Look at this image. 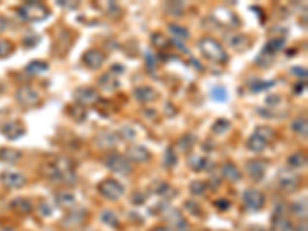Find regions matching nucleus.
Returning <instances> with one entry per match:
<instances>
[{"instance_id":"1","label":"nucleus","mask_w":308,"mask_h":231,"mask_svg":"<svg viewBox=\"0 0 308 231\" xmlns=\"http://www.w3.org/2000/svg\"><path fill=\"white\" fill-rule=\"evenodd\" d=\"M44 174L51 181L56 182H65L71 184L76 181V174H74V165L70 159L60 157V159L49 162L44 166Z\"/></svg>"},{"instance_id":"2","label":"nucleus","mask_w":308,"mask_h":231,"mask_svg":"<svg viewBox=\"0 0 308 231\" xmlns=\"http://www.w3.org/2000/svg\"><path fill=\"white\" fill-rule=\"evenodd\" d=\"M197 46L202 52V56L210 62H214V64H225L228 60V54L225 52L224 46L214 39H211V37L202 39L197 44Z\"/></svg>"},{"instance_id":"3","label":"nucleus","mask_w":308,"mask_h":231,"mask_svg":"<svg viewBox=\"0 0 308 231\" xmlns=\"http://www.w3.org/2000/svg\"><path fill=\"white\" fill-rule=\"evenodd\" d=\"M103 163L107 165V168H110L113 173H118L122 176H126L133 171L131 162L119 153H108L103 157Z\"/></svg>"},{"instance_id":"4","label":"nucleus","mask_w":308,"mask_h":231,"mask_svg":"<svg viewBox=\"0 0 308 231\" xmlns=\"http://www.w3.org/2000/svg\"><path fill=\"white\" fill-rule=\"evenodd\" d=\"M97 190L105 199H108V201H119V199L125 194L123 185L116 179H105L103 182L99 184Z\"/></svg>"},{"instance_id":"5","label":"nucleus","mask_w":308,"mask_h":231,"mask_svg":"<svg viewBox=\"0 0 308 231\" xmlns=\"http://www.w3.org/2000/svg\"><path fill=\"white\" fill-rule=\"evenodd\" d=\"M20 13H22L25 19L33 20V22H39V20H44L49 16V9L39 2H28L20 8Z\"/></svg>"},{"instance_id":"6","label":"nucleus","mask_w":308,"mask_h":231,"mask_svg":"<svg viewBox=\"0 0 308 231\" xmlns=\"http://www.w3.org/2000/svg\"><path fill=\"white\" fill-rule=\"evenodd\" d=\"M242 199H243L245 207L248 209H251V211H259V209H262L263 205H265L263 193L256 190V188H250V190H247L245 193H243Z\"/></svg>"},{"instance_id":"7","label":"nucleus","mask_w":308,"mask_h":231,"mask_svg":"<svg viewBox=\"0 0 308 231\" xmlns=\"http://www.w3.org/2000/svg\"><path fill=\"white\" fill-rule=\"evenodd\" d=\"M16 97H17V102L22 105V107L25 108H34L37 107V105L40 103V96H39V92L33 88H29V87H24V88H20L16 94Z\"/></svg>"},{"instance_id":"8","label":"nucleus","mask_w":308,"mask_h":231,"mask_svg":"<svg viewBox=\"0 0 308 231\" xmlns=\"http://www.w3.org/2000/svg\"><path fill=\"white\" fill-rule=\"evenodd\" d=\"M74 100H76V105H80V107H87V105H93V103H97L99 100V94L94 88H88V87H83V88H77L72 94Z\"/></svg>"},{"instance_id":"9","label":"nucleus","mask_w":308,"mask_h":231,"mask_svg":"<svg viewBox=\"0 0 308 231\" xmlns=\"http://www.w3.org/2000/svg\"><path fill=\"white\" fill-rule=\"evenodd\" d=\"M125 157L134 163H145L151 159V154L142 145H131V146H128V150H126Z\"/></svg>"},{"instance_id":"10","label":"nucleus","mask_w":308,"mask_h":231,"mask_svg":"<svg viewBox=\"0 0 308 231\" xmlns=\"http://www.w3.org/2000/svg\"><path fill=\"white\" fill-rule=\"evenodd\" d=\"M0 182L8 188H22L26 184V177L22 173L3 171L2 174H0Z\"/></svg>"},{"instance_id":"11","label":"nucleus","mask_w":308,"mask_h":231,"mask_svg":"<svg viewBox=\"0 0 308 231\" xmlns=\"http://www.w3.org/2000/svg\"><path fill=\"white\" fill-rule=\"evenodd\" d=\"M247 174L250 176V179L254 182H261L265 176V171H267V165H265L262 161H250L245 165Z\"/></svg>"},{"instance_id":"12","label":"nucleus","mask_w":308,"mask_h":231,"mask_svg":"<svg viewBox=\"0 0 308 231\" xmlns=\"http://www.w3.org/2000/svg\"><path fill=\"white\" fill-rule=\"evenodd\" d=\"M278 182H279V186L284 191L291 193V191L296 190L297 185H299V177H297L296 174H293V173H290V171L282 170L279 177H278Z\"/></svg>"},{"instance_id":"13","label":"nucleus","mask_w":308,"mask_h":231,"mask_svg":"<svg viewBox=\"0 0 308 231\" xmlns=\"http://www.w3.org/2000/svg\"><path fill=\"white\" fill-rule=\"evenodd\" d=\"M82 60H83V64L87 65L88 68H91V69H99L103 65L105 56L102 54L99 49H88L83 54Z\"/></svg>"},{"instance_id":"14","label":"nucleus","mask_w":308,"mask_h":231,"mask_svg":"<svg viewBox=\"0 0 308 231\" xmlns=\"http://www.w3.org/2000/svg\"><path fill=\"white\" fill-rule=\"evenodd\" d=\"M290 222L288 219H286V213H285V208L281 205L274 209V214H273V230L274 231H288L290 230Z\"/></svg>"},{"instance_id":"15","label":"nucleus","mask_w":308,"mask_h":231,"mask_svg":"<svg viewBox=\"0 0 308 231\" xmlns=\"http://www.w3.org/2000/svg\"><path fill=\"white\" fill-rule=\"evenodd\" d=\"M2 131H3V134L6 136V138H8L9 140L20 139V138H22V136H25V133H26L25 127H24V125L20 123V122H9V123H6Z\"/></svg>"},{"instance_id":"16","label":"nucleus","mask_w":308,"mask_h":231,"mask_svg":"<svg viewBox=\"0 0 308 231\" xmlns=\"http://www.w3.org/2000/svg\"><path fill=\"white\" fill-rule=\"evenodd\" d=\"M134 97L141 103H150L157 99V92L150 87H139L134 90Z\"/></svg>"},{"instance_id":"17","label":"nucleus","mask_w":308,"mask_h":231,"mask_svg":"<svg viewBox=\"0 0 308 231\" xmlns=\"http://www.w3.org/2000/svg\"><path fill=\"white\" fill-rule=\"evenodd\" d=\"M85 217H87V213L83 211H71L65 219L62 220V225L67 227V228H76L80 227L85 222Z\"/></svg>"},{"instance_id":"18","label":"nucleus","mask_w":308,"mask_h":231,"mask_svg":"<svg viewBox=\"0 0 308 231\" xmlns=\"http://www.w3.org/2000/svg\"><path fill=\"white\" fill-rule=\"evenodd\" d=\"M220 174H222V177H224V179H227L228 182H237V181H240V177H242V174H240V171H239V168H237L235 163H231V162H227V163L222 165V171H220Z\"/></svg>"},{"instance_id":"19","label":"nucleus","mask_w":308,"mask_h":231,"mask_svg":"<svg viewBox=\"0 0 308 231\" xmlns=\"http://www.w3.org/2000/svg\"><path fill=\"white\" fill-rule=\"evenodd\" d=\"M270 143L265 140V139H262L261 136H258L256 133H253L251 136H250V139L247 140V148L250 150V151H253V153H262L265 148H267Z\"/></svg>"},{"instance_id":"20","label":"nucleus","mask_w":308,"mask_h":231,"mask_svg":"<svg viewBox=\"0 0 308 231\" xmlns=\"http://www.w3.org/2000/svg\"><path fill=\"white\" fill-rule=\"evenodd\" d=\"M285 46V39L282 37H274V39H270L268 44L263 46V51L261 56H273L276 54L278 51H281L282 48Z\"/></svg>"},{"instance_id":"21","label":"nucleus","mask_w":308,"mask_h":231,"mask_svg":"<svg viewBox=\"0 0 308 231\" xmlns=\"http://www.w3.org/2000/svg\"><path fill=\"white\" fill-rule=\"evenodd\" d=\"M11 207L16 209V211L22 213V214H28V213L33 211V205H31V202L28 201V199H25V197L14 199V201L11 202Z\"/></svg>"},{"instance_id":"22","label":"nucleus","mask_w":308,"mask_h":231,"mask_svg":"<svg viewBox=\"0 0 308 231\" xmlns=\"http://www.w3.org/2000/svg\"><path fill=\"white\" fill-rule=\"evenodd\" d=\"M99 85L105 91H114L119 87V80L116 79V76H113V74H105L99 79Z\"/></svg>"},{"instance_id":"23","label":"nucleus","mask_w":308,"mask_h":231,"mask_svg":"<svg viewBox=\"0 0 308 231\" xmlns=\"http://www.w3.org/2000/svg\"><path fill=\"white\" fill-rule=\"evenodd\" d=\"M20 157H22V154H20V151L17 150H13V148H3L0 150V161L3 162H8V163H16Z\"/></svg>"},{"instance_id":"24","label":"nucleus","mask_w":308,"mask_h":231,"mask_svg":"<svg viewBox=\"0 0 308 231\" xmlns=\"http://www.w3.org/2000/svg\"><path fill=\"white\" fill-rule=\"evenodd\" d=\"M188 165H190L191 170L202 171V170H205V168H207L208 161L205 159V157H202V156H191L190 161H188Z\"/></svg>"},{"instance_id":"25","label":"nucleus","mask_w":308,"mask_h":231,"mask_svg":"<svg viewBox=\"0 0 308 231\" xmlns=\"http://www.w3.org/2000/svg\"><path fill=\"white\" fill-rule=\"evenodd\" d=\"M68 116L71 119H74L76 122H83L85 119H87V113H85L83 107H80V105H72V107H70L67 110Z\"/></svg>"},{"instance_id":"26","label":"nucleus","mask_w":308,"mask_h":231,"mask_svg":"<svg viewBox=\"0 0 308 231\" xmlns=\"http://www.w3.org/2000/svg\"><path fill=\"white\" fill-rule=\"evenodd\" d=\"M56 202L63 207V208H71L74 204H76V201H74V196L70 194V193H59L56 196Z\"/></svg>"},{"instance_id":"27","label":"nucleus","mask_w":308,"mask_h":231,"mask_svg":"<svg viewBox=\"0 0 308 231\" xmlns=\"http://www.w3.org/2000/svg\"><path fill=\"white\" fill-rule=\"evenodd\" d=\"M196 139H194V136H184V138H180L179 142H177V148L182 151V153H187L188 150L193 148V145H194Z\"/></svg>"},{"instance_id":"28","label":"nucleus","mask_w":308,"mask_h":231,"mask_svg":"<svg viewBox=\"0 0 308 231\" xmlns=\"http://www.w3.org/2000/svg\"><path fill=\"white\" fill-rule=\"evenodd\" d=\"M26 71L31 72V74H40V72L48 71V64L47 62H40V60H34L26 67Z\"/></svg>"},{"instance_id":"29","label":"nucleus","mask_w":308,"mask_h":231,"mask_svg":"<svg viewBox=\"0 0 308 231\" xmlns=\"http://www.w3.org/2000/svg\"><path fill=\"white\" fill-rule=\"evenodd\" d=\"M168 29H169V33H171L176 39H180V40H187L190 33H188V29H185L184 26H179V25H168Z\"/></svg>"},{"instance_id":"30","label":"nucleus","mask_w":308,"mask_h":231,"mask_svg":"<svg viewBox=\"0 0 308 231\" xmlns=\"http://www.w3.org/2000/svg\"><path fill=\"white\" fill-rule=\"evenodd\" d=\"M291 130L296 131L302 138H307L308 136V128H307V120L305 119H297L291 123Z\"/></svg>"},{"instance_id":"31","label":"nucleus","mask_w":308,"mask_h":231,"mask_svg":"<svg viewBox=\"0 0 308 231\" xmlns=\"http://www.w3.org/2000/svg\"><path fill=\"white\" fill-rule=\"evenodd\" d=\"M100 217H102L103 224H107L110 227H119V219H118V216L111 211V209H105Z\"/></svg>"},{"instance_id":"32","label":"nucleus","mask_w":308,"mask_h":231,"mask_svg":"<svg viewBox=\"0 0 308 231\" xmlns=\"http://www.w3.org/2000/svg\"><path fill=\"white\" fill-rule=\"evenodd\" d=\"M254 133H256L258 136H261L262 139H265L268 143L274 140L276 138V133L270 128V127H258L256 130H254Z\"/></svg>"},{"instance_id":"33","label":"nucleus","mask_w":308,"mask_h":231,"mask_svg":"<svg viewBox=\"0 0 308 231\" xmlns=\"http://www.w3.org/2000/svg\"><path fill=\"white\" fill-rule=\"evenodd\" d=\"M305 162H307V157L302 153H294L288 157V163L293 168H302L305 166Z\"/></svg>"},{"instance_id":"34","label":"nucleus","mask_w":308,"mask_h":231,"mask_svg":"<svg viewBox=\"0 0 308 231\" xmlns=\"http://www.w3.org/2000/svg\"><path fill=\"white\" fill-rule=\"evenodd\" d=\"M276 82H262V80H254L251 85H250V90L253 92H261V91H265V90H268L270 87H273Z\"/></svg>"},{"instance_id":"35","label":"nucleus","mask_w":308,"mask_h":231,"mask_svg":"<svg viewBox=\"0 0 308 231\" xmlns=\"http://www.w3.org/2000/svg\"><path fill=\"white\" fill-rule=\"evenodd\" d=\"M211 97H213L216 102H225L228 97V92L224 87H214L211 90Z\"/></svg>"},{"instance_id":"36","label":"nucleus","mask_w":308,"mask_h":231,"mask_svg":"<svg viewBox=\"0 0 308 231\" xmlns=\"http://www.w3.org/2000/svg\"><path fill=\"white\" fill-rule=\"evenodd\" d=\"M190 190H191V193H193V194L200 196V194H204L207 191V184L202 182V181H194V182H191Z\"/></svg>"},{"instance_id":"37","label":"nucleus","mask_w":308,"mask_h":231,"mask_svg":"<svg viewBox=\"0 0 308 231\" xmlns=\"http://www.w3.org/2000/svg\"><path fill=\"white\" fill-rule=\"evenodd\" d=\"M291 209H293V213H294L296 216L305 217V216H307V202H305V201H299L297 204H293V205H291Z\"/></svg>"},{"instance_id":"38","label":"nucleus","mask_w":308,"mask_h":231,"mask_svg":"<svg viewBox=\"0 0 308 231\" xmlns=\"http://www.w3.org/2000/svg\"><path fill=\"white\" fill-rule=\"evenodd\" d=\"M230 122L228 120H225V119H219L216 123H214V127H213V133H216V134H222V133H225V131H228L230 130Z\"/></svg>"},{"instance_id":"39","label":"nucleus","mask_w":308,"mask_h":231,"mask_svg":"<svg viewBox=\"0 0 308 231\" xmlns=\"http://www.w3.org/2000/svg\"><path fill=\"white\" fill-rule=\"evenodd\" d=\"M177 162V157H176V153L171 150V148H168L166 153H165V166L166 168H173Z\"/></svg>"},{"instance_id":"40","label":"nucleus","mask_w":308,"mask_h":231,"mask_svg":"<svg viewBox=\"0 0 308 231\" xmlns=\"http://www.w3.org/2000/svg\"><path fill=\"white\" fill-rule=\"evenodd\" d=\"M230 42H231V46H235L237 49H245V46L242 45V42L243 44H250V40L245 36H236V37H233Z\"/></svg>"},{"instance_id":"41","label":"nucleus","mask_w":308,"mask_h":231,"mask_svg":"<svg viewBox=\"0 0 308 231\" xmlns=\"http://www.w3.org/2000/svg\"><path fill=\"white\" fill-rule=\"evenodd\" d=\"M11 51H13V45L9 44V42H6V40H2V39H0V57L8 56Z\"/></svg>"},{"instance_id":"42","label":"nucleus","mask_w":308,"mask_h":231,"mask_svg":"<svg viewBox=\"0 0 308 231\" xmlns=\"http://www.w3.org/2000/svg\"><path fill=\"white\" fill-rule=\"evenodd\" d=\"M153 44L157 48H164L166 45V39L161 33H156V34H153Z\"/></svg>"},{"instance_id":"43","label":"nucleus","mask_w":308,"mask_h":231,"mask_svg":"<svg viewBox=\"0 0 308 231\" xmlns=\"http://www.w3.org/2000/svg\"><path fill=\"white\" fill-rule=\"evenodd\" d=\"M122 134L125 133V138L123 139H134V131H133V128H130V127H123L122 128V131H120Z\"/></svg>"},{"instance_id":"44","label":"nucleus","mask_w":308,"mask_h":231,"mask_svg":"<svg viewBox=\"0 0 308 231\" xmlns=\"http://www.w3.org/2000/svg\"><path fill=\"white\" fill-rule=\"evenodd\" d=\"M279 100H281V97H278V96H271V97H268V99H267V103H270V105H276V103H279Z\"/></svg>"},{"instance_id":"45","label":"nucleus","mask_w":308,"mask_h":231,"mask_svg":"<svg viewBox=\"0 0 308 231\" xmlns=\"http://www.w3.org/2000/svg\"><path fill=\"white\" fill-rule=\"evenodd\" d=\"M6 20H5V17H2L0 16V33H2V31H5L6 29Z\"/></svg>"},{"instance_id":"46","label":"nucleus","mask_w":308,"mask_h":231,"mask_svg":"<svg viewBox=\"0 0 308 231\" xmlns=\"http://www.w3.org/2000/svg\"><path fill=\"white\" fill-rule=\"evenodd\" d=\"M305 90V83H299V85H296V92H301V91H304Z\"/></svg>"},{"instance_id":"47","label":"nucleus","mask_w":308,"mask_h":231,"mask_svg":"<svg viewBox=\"0 0 308 231\" xmlns=\"http://www.w3.org/2000/svg\"><path fill=\"white\" fill-rule=\"evenodd\" d=\"M153 231H171V230H168V228H165V227H159V228H154Z\"/></svg>"},{"instance_id":"48","label":"nucleus","mask_w":308,"mask_h":231,"mask_svg":"<svg viewBox=\"0 0 308 231\" xmlns=\"http://www.w3.org/2000/svg\"><path fill=\"white\" fill-rule=\"evenodd\" d=\"M2 231H14V230H11V228H5V230H2Z\"/></svg>"}]
</instances>
